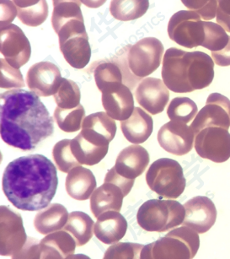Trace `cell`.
Listing matches in <instances>:
<instances>
[{
	"mask_svg": "<svg viewBox=\"0 0 230 259\" xmlns=\"http://www.w3.org/2000/svg\"><path fill=\"white\" fill-rule=\"evenodd\" d=\"M0 127L4 142L29 151L52 136L54 122L38 95L15 89L1 94Z\"/></svg>",
	"mask_w": 230,
	"mask_h": 259,
	"instance_id": "1",
	"label": "cell"
},
{
	"mask_svg": "<svg viewBox=\"0 0 230 259\" xmlns=\"http://www.w3.org/2000/svg\"><path fill=\"white\" fill-rule=\"evenodd\" d=\"M58 185L57 168L48 158L39 154L15 159L3 174V192L20 210L39 211L48 207Z\"/></svg>",
	"mask_w": 230,
	"mask_h": 259,
	"instance_id": "2",
	"label": "cell"
},
{
	"mask_svg": "<svg viewBox=\"0 0 230 259\" xmlns=\"http://www.w3.org/2000/svg\"><path fill=\"white\" fill-rule=\"evenodd\" d=\"M198 233L183 226L142 249L140 258H193L199 250Z\"/></svg>",
	"mask_w": 230,
	"mask_h": 259,
	"instance_id": "3",
	"label": "cell"
},
{
	"mask_svg": "<svg viewBox=\"0 0 230 259\" xmlns=\"http://www.w3.org/2000/svg\"><path fill=\"white\" fill-rule=\"evenodd\" d=\"M186 209L177 201L150 199L143 203L136 213L141 228L149 232H164L181 225Z\"/></svg>",
	"mask_w": 230,
	"mask_h": 259,
	"instance_id": "4",
	"label": "cell"
},
{
	"mask_svg": "<svg viewBox=\"0 0 230 259\" xmlns=\"http://www.w3.org/2000/svg\"><path fill=\"white\" fill-rule=\"evenodd\" d=\"M146 182L153 192L168 199L179 198L187 185L181 165L169 158L152 163L146 173Z\"/></svg>",
	"mask_w": 230,
	"mask_h": 259,
	"instance_id": "5",
	"label": "cell"
},
{
	"mask_svg": "<svg viewBox=\"0 0 230 259\" xmlns=\"http://www.w3.org/2000/svg\"><path fill=\"white\" fill-rule=\"evenodd\" d=\"M60 51L74 69H83L91 58L88 36L83 21L68 22L58 31Z\"/></svg>",
	"mask_w": 230,
	"mask_h": 259,
	"instance_id": "6",
	"label": "cell"
},
{
	"mask_svg": "<svg viewBox=\"0 0 230 259\" xmlns=\"http://www.w3.org/2000/svg\"><path fill=\"white\" fill-rule=\"evenodd\" d=\"M168 34L172 41L187 49L202 46L205 40L204 21L195 11H178L169 20Z\"/></svg>",
	"mask_w": 230,
	"mask_h": 259,
	"instance_id": "7",
	"label": "cell"
},
{
	"mask_svg": "<svg viewBox=\"0 0 230 259\" xmlns=\"http://www.w3.org/2000/svg\"><path fill=\"white\" fill-rule=\"evenodd\" d=\"M190 58L191 52L176 48L168 49L164 55L161 76L168 89L175 93L192 92L190 87Z\"/></svg>",
	"mask_w": 230,
	"mask_h": 259,
	"instance_id": "8",
	"label": "cell"
},
{
	"mask_svg": "<svg viewBox=\"0 0 230 259\" xmlns=\"http://www.w3.org/2000/svg\"><path fill=\"white\" fill-rule=\"evenodd\" d=\"M164 46L159 39L145 37L131 47L127 62L129 69L136 76L144 78L154 73L161 64Z\"/></svg>",
	"mask_w": 230,
	"mask_h": 259,
	"instance_id": "9",
	"label": "cell"
},
{
	"mask_svg": "<svg viewBox=\"0 0 230 259\" xmlns=\"http://www.w3.org/2000/svg\"><path fill=\"white\" fill-rule=\"evenodd\" d=\"M194 145L202 159L223 163L230 158V134L223 127H205L195 135Z\"/></svg>",
	"mask_w": 230,
	"mask_h": 259,
	"instance_id": "10",
	"label": "cell"
},
{
	"mask_svg": "<svg viewBox=\"0 0 230 259\" xmlns=\"http://www.w3.org/2000/svg\"><path fill=\"white\" fill-rule=\"evenodd\" d=\"M0 254L12 257L27 241L22 217L10 207L2 205L0 208Z\"/></svg>",
	"mask_w": 230,
	"mask_h": 259,
	"instance_id": "11",
	"label": "cell"
},
{
	"mask_svg": "<svg viewBox=\"0 0 230 259\" xmlns=\"http://www.w3.org/2000/svg\"><path fill=\"white\" fill-rule=\"evenodd\" d=\"M190 127L197 135L207 127H230V101L219 93H212L207 97L205 107L197 113Z\"/></svg>",
	"mask_w": 230,
	"mask_h": 259,
	"instance_id": "12",
	"label": "cell"
},
{
	"mask_svg": "<svg viewBox=\"0 0 230 259\" xmlns=\"http://www.w3.org/2000/svg\"><path fill=\"white\" fill-rule=\"evenodd\" d=\"M1 54L14 68L20 69L30 60V41L22 30L14 24L1 28Z\"/></svg>",
	"mask_w": 230,
	"mask_h": 259,
	"instance_id": "13",
	"label": "cell"
},
{
	"mask_svg": "<svg viewBox=\"0 0 230 259\" xmlns=\"http://www.w3.org/2000/svg\"><path fill=\"white\" fill-rule=\"evenodd\" d=\"M157 138L163 150L177 156L191 152L194 145V132L184 122H167L160 127Z\"/></svg>",
	"mask_w": 230,
	"mask_h": 259,
	"instance_id": "14",
	"label": "cell"
},
{
	"mask_svg": "<svg viewBox=\"0 0 230 259\" xmlns=\"http://www.w3.org/2000/svg\"><path fill=\"white\" fill-rule=\"evenodd\" d=\"M62 79L58 67L48 61L34 64L26 74L29 89L42 97L54 96L60 87Z\"/></svg>",
	"mask_w": 230,
	"mask_h": 259,
	"instance_id": "15",
	"label": "cell"
},
{
	"mask_svg": "<svg viewBox=\"0 0 230 259\" xmlns=\"http://www.w3.org/2000/svg\"><path fill=\"white\" fill-rule=\"evenodd\" d=\"M186 216L182 225L193 229L198 234L206 233L214 226L217 209L211 199L205 196H197L184 204Z\"/></svg>",
	"mask_w": 230,
	"mask_h": 259,
	"instance_id": "16",
	"label": "cell"
},
{
	"mask_svg": "<svg viewBox=\"0 0 230 259\" xmlns=\"http://www.w3.org/2000/svg\"><path fill=\"white\" fill-rule=\"evenodd\" d=\"M137 103L150 114L161 113L169 101V92L164 81L156 78L143 79L135 92Z\"/></svg>",
	"mask_w": 230,
	"mask_h": 259,
	"instance_id": "17",
	"label": "cell"
},
{
	"mask_svg": "<svg viewBox=\"0 0 230 259\" xmlns=\"http://www.w3.org/2000/svg\"><path fill=\"white\" fill-rule=\"evenodd\" d=\"M116 133V124L113 118L106 112H100L84 117L80 134L99 146H109Z\"/></svg>",
	"mask_w": 230,
	"mask_h": 259,
	"instance_id": "18",
	"label": "cell"
},
{
	"mask_svg": "<svg viewBox=\"0 0 230 259\" xmlns=\"http://www.w3.org/2000/svg\"><path fill=\"white\" fill-rule=\"evenodd\" d=\"M149 161L150 157L147 150L133 144L119 153L114 168L121 177L135 180L146 170Z\"/></svg>",
	"mask_w": 230,
	"mask_h": 259,
	"instance_id": "19",
	"label": "cell"
},
{
	"mask_svg": "<svg viewBox=\"0 0 230 259\" xmlns=\"http://www.w3.org/2000/svg\"><path fill=\"white\" fill-rule=\"evenodd\" d=\"M101 102L106 113L121 122L131 117L135 108L132 93L125 84L112 92L103 93Z\"/></svg>",
	"mask_w": 230,
	"mask_h": 259,
	"instance_id": "20",
	"label": "cell"
},
{
	"mask_svg": "<svg viewBox=\"0 0 230 259\" xmlns=\"http://www.w3.org/2000/svg\"><path fill=\"white\" fill-rule=\"evenodd\" d=\"M127 222L119 211H106L101 213L95 224V235L105 244H115L123 238Z\"/></svg>",
	"mask_w": 230,
	"mask_h": 259,
	"instance_id": "21",
	"label": "cell"
},
{
	"mask_svg": "<svg viewBox=\"0 0 230 259\" xmlns=\"http://www.w3.org/2000/svg\"><path fill=\"white\" fill-rule=\"evenodd\" d=\"M121 128L127 141L134 145H139L151 136L154 122L151 116L144 110L135 107L131 117L121 121Z\"/></svg>",
	"mask_w": 230,
	"mask_h": 259,
	"instance_id": "22",
	"label": "cell"
},
{
	"mask_svg": "<svg viewBox=\"0 0 230 259\" xmlns=\"http://www.w3.org/2000/svg\"><path fill=\"white\" fill-rule=\"evenodd\" d=\"M40 258H68L75 251V240L68 231L48 234L40 241Z\"/></svg>",
	"mask_w": 230,
	"mask_h": 259,
	"instance_id": "23",
	"label": "cell"
},
{
	"mask_svg": "<svg viewBox=\"0 0 230 259\" xmlns=\"http://www.w3.org/2000/svg\"><path fill=\"white\" fill-rule=\"evenodd\" d=\"M123 192L118 186L105 183L96 188L90 197V209L94 216L98 218L106 211L121 210L123 203Z\"/></svg>",
	"mask_w": 230,
	"mask_h": 259,
	"instance_id": "24",
	"label": "cell"
},
{
	"mask_svg": "<svg viewBox=\"0 0 230 259\" xmlns=\"http://www.w3.org/2000/svg\"><path fill=\"white\" fill-rule=\"evenodd\" d=\"M96 179L93 172L81 165L73 168L66 178V191L69 197L78 201L90 198L96 189Z\"/></svg>",
	"mask_w": 230,
	"mask_h": 259,
	"instance_id": "25",
	"label": "cell"
},
{
	"mask_svg": "<svg viewBox=\"0 0 230 259\" xmlns=\"http://www.w3.org/2000/svg\"><path fill=\"white\" fill-rule=\"evenodd\" d=\"M67 208L61 203H51L39 210L34 219V226L37 232L48 235L63 230L68 219Z\"/></svg>",
	"mask_w": 230,
	"mask_h": 259,
	"instance_id": "26",
	"label": "cell"
},
{
	"mask_svg": "<svg viewBox=\"0 0 230 259\" xmlns=\"http://www.w3.org/2000/svg\"><path fill=\"white\" fill-rule=\"evenodd\" d=\"M73 155L81 165H95L101 162L108 153L109 146H99L86 140L80 133L71 140Z\"/></svg>",
	"mask_w": 230,
	"mask_h": 259,
	"instance_id": "27",
	"label": "cell"
},
{
	"mask_svg": "<svg viewBox=\"0 0 230 259\" xmlns=\"http://www.w3.org/2000/svg\"><path fill=\"white\" fill-rule=\"evenodd\" d=\"M63 230L72 235L77 246H84L93 237L95 222L87 213L73 211L69 213Z\"/></svg>",
	"mask_w": 230,
	"mask_h": 259,
	"instance_id": "28",
	"label": "cell"
},
{
	"mask_svg": "<svg viewBox=\"0 0 230 259\" xmlns=\"http://www.w3.org/2000/svg\"><path fill=\"white\" fill-rule=\"evenodd\" d=\"M80 0H53L52 24L56 33L65 24L74 21H83Z\"/></svg>",
	"mask_w": 230,
	"mask_h": 259,
	"instance_id": "29",
	"label": "cell"
},
{
	"mask_svg": "<svg viewBox=\"0 0 230 259\" xmlns=\"http://www.w3.org/2000/svg\"><path fill=\"white\" fill-rule=\"evenodd\" d=\"M149 8V0H111L110 12L118 21H130L141 18Z\"/></svg>",
	"mask_w": 230,
	"mask_h": 259,
	"instance_id": "30",
	"label": "cell"
},
{
	"mask_svg": "<svg viewBox=\"0 0 230 259\" xmlns=\"http://www.w3.org/2000/svg\"><path fill=\"white\" fill-rule=\"evenodd\" d=\"M96 85L103 94L111 92L122 85L121 69L113 63H103L96 67L94 73Z\"/></svg>",
	"mask_w": 230,
	"mask_h": 259,
	"instance_id": "31",
	"label": "cell"
},
{
	"mask_svg": "<svg viewBox=\"0 0 230 259\" xmlns=\"http://www.w3.org/2000/svg\"><path fill=\"white\" fill-rule=\"evenodd\" d=\"M85 116V110L82 105L74 108H61L57 107L54 118L58 127L63 132L74 133L80 130Z\"/></svg>",
	"mask_w": 230,
	"mask_h": 259,
	"instance_id": "32",
	"label": "cell"
},
{
	"mask_svg": "<svg viewBox=\"0 0 230 259\" xmlns=\"http://www.w3.org/2000/svg\"><path fill=\"white\" fill-rule=\"evenodd\" d=\"M198 108L196 103L188 97H176L169 103L167 115L169 119L175 122L188 123L197 116Z\"/></svg>",
	"mask_w": 230,
	"mask_h": 259,
	"instance_id": "33",
	"label": "cell"
},
{
	"mask_svg": "<svg viewBox=\"0 0 230 259\" xmlns=\"http://www.w3.org/2000/svg\"><path fill=\"white\" fill-rule=\"evenodd\" d=\"M53 97L58 107L61 108H74L80 105V90L71 79L63 78L59 89Z\"/></svg>",
	"mask_w": 230,
	"mask_h": 259,
	"instance_id": "34",
	"label": "cell"
},
{
	"mask_svg": "<svg viewBox=\"0 0 230 259\" xmlns=\"http://www.w3.org/2000/svg\"><path fill=\"white\" fill-rule=\"evenodd\" d=\"M53 157L58 170L63 173H68L73 168L81 165L73 155L71 140L58 141L53 147Z\"/></svg>",
	"mask_w": 230,
	"mask_h": 259,
	"instance_id": "35",
	"label": "cell"
},
{
	"mask_svg": "<svg viewBox=\"0 0 230 259\" xmlns=\"http://www.w3.org/2000/svg\"><path fill=\"white\" fill-rule=\"evenodd\" d=\"M205 40L202 46L212 52H219L227 47L229 36L218 24L204 21Z\"/></svg>",
	"mask_w": 230,
	"mask_h": 259,
	"instance_id": "36",
	"label": "cell"
},
{
	"mask_svg": "<svg viewBox=\"0 0 230 259\" xmlns=\"http://www.w3.org/2000/svg\"><path fill=\"white\" fill-rule=\"evenodd\" d=\"M18 18L25 26L36 27L44 23L48 16V6L45 0H40L30 8L17 9Z\"/></svg>",
	"mask_w": 230,
	"mask_h": 259,
	"instance_id": "37",
	"label": "cell"
},
{
	"mask_svg": "<svg viewBox=\"0 0 230 259\" xmlns=\"http://www.w3.org/2000/svg\"><path fill=\"white\" fill-rule=\"evenodd\" d=\"M144 246L142 244L131 242L114 244L106 250L104 258H140V254Z\"/></svg>",
	"mask_w": 230,
	"mask_h": 259,
	"instance_id": "38",
	"label": "cell"
},
{
	"mask_svg": "<svg viewBox=\"0 0 230 259\" xmlns=\"http://www.w3.org/2000/svg\"><path fill=\"white\" fill-rule=\"evenodd\" d=\"M1 82L3 89H20L25 87V81L20 69L14 68L5 59H1Z\"/></svg>",
	"mask_w": 230,
	"mask_h": 259,
	"instance_id": "39",
	"label": "cell"
},
{
	"mask_svg": "<svg viewBox=\"0 0 230 259\" xmlns=\"http://www.w3.org/2000/svg\"><path fill=\"white\" fill-rule=\"evenodd\" d=\"M190 11L197 12L203 21H209L217 16V0H180Z\"/></svg>",
	"mask_w": 230,
	"mask_h": 259,
	"instance_id": "40",
	"label": "cell"
},
{
	"mask_svg": "<svg viewBox=\"0 0 230 259\" xmlns=\"http://www.w3.org/2000/svg\"><path fill=\"white\" fill-rule=\"evenodd\" d=\"M12 258H40V241L28 236L27 241L17 254Z\"/></svg>",
	"mask_w": 230,
	"mask_h": 259,
	"instance_id": "41",
	"label": "cell"
},
{
	"mask_svg": "<svg viewBox=\"0 0 230 259\" xmlns=\"http://www.w3.org/2000/svg\"><path fill=\"white\" fill-rule=\"evenodd\" d=\"M104 182L114 183L116 186H118L119 188H121L123 192L124 197H126L131 192L134 184V180H129V179H126V178L121 177V175H119L115 170L114 166L109 170L108 172L106 173Z\"/></svg>",
	"mask_w": 230,
	"mask_h": 259,
	"instance_id": "42",
	"label": "cell"
},
{
	"mask_svg": "<svg viewBox=\"0 0 230 259\" xmlns=\"http://www.w3.org/2000/svg\"><path fill=\"white\" fill-rule=\"evenodd\" d=\"M217 22L230 33V0H217Z\"/></svg>",
	"mask_w": 230,
	"mask_h": 259,
	"instance_id": "43",
	"label": "cell"
},
{
	"mask_svg": "<svg viewBox=\"0 0 230 259\" xmlns=\"http://www.w3.org/2000/svg\"><path fill=\"white\" fill-rule=\"evenodd\" d=\"M1 1V28L9 26L18 16V11L15 4L10 0Z\"/></svg>",
	"mask_w": 230,
	"mask_h": 259,
	"instance_id": "44",
	"label": "cell"
},
{
	"mask_svg": "<svg viewBox=\"0 0 230 259\" xmlns=\"http://www.w3.org/2000/svg\"><path fill=\"white\" fill-rule=\"evenodd\" d=\"M212 60L215 64L221 67L230 65V36L227 47L219 52H212Z\"/></svg>",
	"mask_w": 230,
	"mask_h": 259,
	"instance_id": "45",
	"label": "cell"
},
{
	"mask_svg": "<svg viewBox=\"0 0 230 259\" xmlns=\"http://www.w3.org/2000/svg\"><path fill=\"white\" fill-rule=\"evenodd\" d=\"M17 9H26L40 3V0H11Z\"/></svg>",
	"mask_w": 230,
	"mask_h": 259,
	"instance_id": "46",
	"label": "cell"
},
{
	"mask_svg": "<svg viewBox=\"0 0 230 259\" xmlns=\"http://www.w3.org/2000/svg\"><path fill=\"white\" fill-rule=\"evenodd\" d=\"M81 3L90 9L100 8L107 0H80Z\"/></svg>",
	"mask_w": 230,
	"mask_h": 259,
	"instance_id": "47",
	"label": "cell"
}]
</instances>
